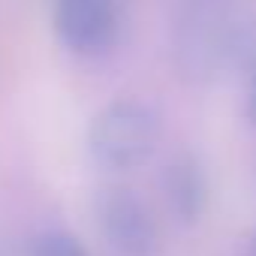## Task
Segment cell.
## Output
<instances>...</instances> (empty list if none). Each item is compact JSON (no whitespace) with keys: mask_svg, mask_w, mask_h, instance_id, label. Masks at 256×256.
<instances>
[{"mask_svg":"<svg viewBox=\"0 0 256 256\" xmlns=\"http://www.w3.org/2000/svg\"><path fill=\"white\" fill-rule=\"evenodd\" d=\"M30 256H88L84 244L70 235V232H42L36 241H34V250Z\"/></svg>","mask_w":256,"mask_h":256,"instance_id":"52a82bcc","label":"cell"},{"mask_svg":"<svg viewBox=\"0 0 256 256\" xmlns=\"http://www.w3.org/2000/svg\"><path fill=\"white\" fill-rule=\"evenodd\" d=\"M160 190H163V202H166L169 214L184 226L196 223L208 208V193H211L208 175H205L199 157L190 151L175 154L163 166Z\"/></svg>","mask_w":256,"mask_h":256,"instance_id":"5b68a950","label":"cell"},{"mask_svg":"<svg viewBox=\"0 0 256 256\" xmlns=\"http://www.w3.org/2000/svg\"><path fill=\"white\" fill-rule=\"evenodd\" d=\"M232 64H238L241 82H244V118L250 126H256V18L241 24Z\"/></svg>","mask_w":256,"mask_h":256,"instance_id":"8992f818","label":"cell"},{"mask_svg":"<svg viewBox=\"0 0 256 256\" xmlns=\"http://www.w3.org/2000/svg\"><path fill=\"white\" fill-rule=\"evenodd\" d=\"M52 22L72 54L96 58L118 40V0H54Z\"/></svg>","mask_w":256,"mask_h":256,"instance_id":"277c9868","label":"cell"},{"mask_svg":"<svg viewBox=\"0 0 256 256\" xmlns=\"http://www.w3.org/2000/svg\"><path fill=\"white\" fill-rule=\"evenodd\" d=\"M96 226L114 256H157L160 250L151 208L126 187H106L96 196Z\"/></svg>","mask_w":256,"mask_h":256,"instance_id":"3957f363","label":"cell"},{"mask_svg":"<svg viewBox=\"0 0 256 256\" xmlns=\"http://www.w3.org/2000/svg\"><path fill=\"white\" fill-rule=\"evenodd\" d=\"M163 139V114L157 106L120 96L106 102L88 124V151L96 166L130 172L148 163Z\"/></svg>","mask_w":256,"mask_h":256,"instance_id":"7a4b0ae2","label":"cell"},{"mask_svg":"<svg viewBox=\"0 0 256 256\" xmlns=\"http://www.w3.org/2000/svg\"><path fill=\"white\" fill-rule=\"evenodd\" d=\"M244 256H256V232L250 235V241H247V253Z\"/></svg>","mask_w":256,"mask_h":256,"instance_id":"ba28073f","label":"cell"},{"mask_svg":"<svg viewBox=\"0 0 256 256\" xmlns=\"http://www.w3.org/2000/svg\"><path fill=\"white\" fill-rule=\"evenodd\" d=\"M238 0H172L169 52L187 84H208L232 64L238 40Z\"/></svg>","mask_w":256,"mask_h":256,"instance_id":"6da1fadb","label":"cell"}]
</instances>
